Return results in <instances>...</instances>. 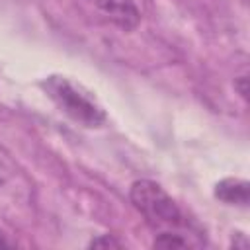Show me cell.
<instances>
[{"mask_svg":"<svg viewBox=\"0 0 250 250\" xmlns=\"http://www.w3.org/2000/svg\"><path fill=\"white\" fill-rule=\"evenodd\" d=\"M4 246H8V240L4 238V234H2V230H0V248H4Z\"/></svg>","mask_w":250,"mask_h":250,"instance_id":"7","label":"cell"},{"mask_svg":"<svg viewBox=\"0 0 250 250\" xmlns=\"http://www.w3.org/2000/svg\"><path fill=\"white\" fill-rule=\"evenodd\" d=\"M92 4L123 31L135 29L141 21V12L133 0H92Z\"/></svg>","mask_w":250,"mask_h":250,"instance_id":"3","label":"cell"},{"mask_svg":"<svg viewBox=\"0 0 250 250\" xmlns=\"http://www.w3.org/2000/svg\"><path fill=\"white\" fill-rule=\"evenodd\" d=\"M215 195L221 201L229 203V205L246 207L248 205V182L246 180H238V178L221 180L215 186Z\"/></svg>","mask_w":250,"mask_h":250,"instance_id":"4","label":"cell"},{"mask_svg":"<svg viewBox=\"0 0 250 250\" xmlns=\"http://www.w3.org/2000/svg\"><path fill=\"white\" fill-rule=\"evenodd\" d=\"M129 197L133 207L145 217V221L162 230L176 232L178 229H189V221L180 205L164 191V188L152 180H137L131 184Z\"/></svg>","mask_w":250,"mask_h":250,"instance_id":"1","label":"cell"},{"mask_svg":"<svg viewBox=\"0 0 250 250\" xmlns=\"http://www.w3.org/2000/svg\"><path fill=\"white\" fill-rule=\"evenodd\" d=\"M119 246V242H115V240H111V238H98V240H92V244L90 246Z\"/></svg>","mask_w":250,"mask_h":250,"instance_id":"6","label":"cell"},{"mask_svg":"<svg viewBox=\"0 0 250 250\" xmlns=\"http://www.w3.org/2000/svg\"><path fill=\"white\" fill-rule=\"evenodd\" d=\"M234 88H238L240 96H242V98L246 100V94H248V92H246V76H240V78H238V80L234 82Z\"/></svg>","mask_w":250,"mask_h":250,"instance_id":"5","label":"cell"},{"mask_svg":"<svg viewBox=\"0 0 250 250\" xmlns=\"http://www.w3.org/2000/svg\"><path fill=\"white\" fill-rule=\"evenodd\" d=\"M45 94L55 102V105L68 115L74 123L82 125V127H102L107 119L104 107L98 104V100L84 90L80 84L72 82L66 76H47L41 82Z\"/></svg>","mask_w":250,"mask_h":250,"instance_id":"2","label":"cell"}]
</instances>
